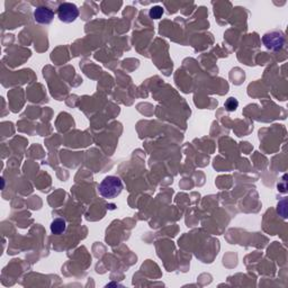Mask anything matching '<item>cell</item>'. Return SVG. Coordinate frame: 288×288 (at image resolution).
Segmentation results:
<instances>
[{"mask_svg":"<svg viewBox=\"0 0 288 288\" xmlns=\"http://www.w3.org/2000/svg\"><path fill=\"white\" fill-rule=\"evenodd\" d=\"M99 194L104 198H115L120 196L122 190H123V182H122L120 177L116 176H108L100 182Z\"/></svg>","mask_w":288,"mask_h":288,"instance_id":"cell-1","label":"cell"},{"mask_svg":"<svg viewBox=\"0 0 288 288\" xmlns=\"http://www.w3.org/2000/svg\"><path fill=\"white\" fill-rule=\"evenodd\" d=\"M79 9L75 3L62 2L58 8V17L62 23L70 24L78 18Z\"/></svg>","mask_w":288,"mask_h":288,"instance_id":"cell-2","label":"cell"},{"mask_svg":"<svg viewBox=\"0 0 288 288\" xmlns=\"http://www.w3.org/2000/svg\"><path fill=\"white\" fill-rule=\"evenodd\" d=\"M262 42L265 44V46L269 48V50L278 51L284 46L285 38H284V34L279 33V32H271V33H267L263 35Z\"/></svg>","mask_w":288,"mask_h":288,"instance_id":"cell-3","label":"cell"},{"mask_svg":"<svg viewBox=\"0 0 288 288\" xmlns=\"http://www.w3.org/2000/svg\"><path fill=\"white\" fill-rule=\"evenodd\" d=\"M54 18L53 10L50 9L48 7H38L34 11V19L36 23L41 24V25H48L52 23Z\"/></svg>","mask_w":288,"mask_h":288,"instance_id":"cell-4","label":"cell"},{"mask_svg":"<svg viewBox=\"0 0 288 288\" xmlns=\"http://www.w3.org/2000/svg\"><path fill=\"white\" fill-rule=\"evenodd\" d=\"M67 229V222L63 218H55V220L51 223V232L53 234H62L66 232Z\"/></svg>","mask_w":288,"mask_h":288,"instance_id":"cell-5","label":"cell"},{"mask_svg":"<svg viewBox=\"0 0 288 288\" xmlns=\"http://www.w3.org/2000/svg\"><path fill=\"white\" fill-rule=\"evenodd\" d=\"M162 14H164V8L160 7V6H156V7H153L150 9V17L153 18V19H159Z\"/></svg>","mask_w":288,"mask_h":288,"instance_id":"cell-6","label":"cell"},{"mask_svg":"<svg viewBox=\"0 0 288 288\" xmlns=\"http://www.w3.org/2000/svg\"><path fill=\"white\" fill-rule=\"evenodd\" d=\"M238 106H239L238 100L234 99V98H229L228 100H226V103H225V107H226V109H228L229 112L235 111V109L238 108Z\"/></svg>","mask_w":288,"mask_h":288,"instance_id":"cell-7","label":"cell"}]
</instances>
